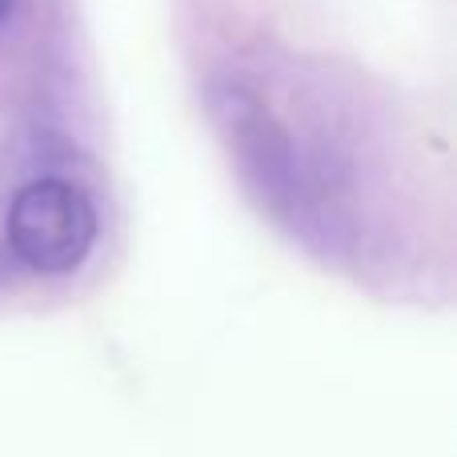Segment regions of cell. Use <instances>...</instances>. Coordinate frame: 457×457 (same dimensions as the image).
<instances>
[{
  "mask_svg": "<svg viewBox=\"0 0 457 457\" xmlns=\"http://www.w3.org/2000/svg\"><path fill=\"white\" fill-rule=\"evenodd\" d=\"M96 241V209L72 181L40 177L8 205V245L37 273H72Z\"/></svg>",
  "mask_w": 457,
  "mask_h": 457,
  "instance_id": "obj_1",
  "label": "cell"
},
{
  "mask_svg": "<svg viewBox=\"0 0 457 457\" xmlns=\"http://www.w3.org/2000/svg\"><path fill=\"white\" fill-rule=\"evenodd\" d=\"M12 4H16V0H0V21H4V16L12 12Z\"/></svg>",
  "mask_w": 457,
  "mask_h": 457,
  "instance_id": "obj_2",
  "label": "cell"
}]
</instances>
